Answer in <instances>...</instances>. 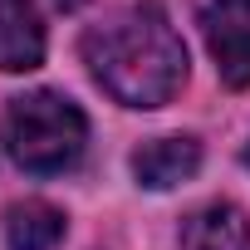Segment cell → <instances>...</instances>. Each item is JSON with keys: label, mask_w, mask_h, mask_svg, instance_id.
I'll return each mask as SVG.
<instances>
[{"label": "cell", "mask_w": 250, "mask_h": 250, "mask_svg": "<svg viewBox=\"0 0 250 250\" xmlns=\"http://www.w3.org/2000/svg\"><path fill=\"white\" fill-rule=\"evenodd\" d=\"M83 64L123 108H162L187 83V44L157 5L118 10L83 35Z\"/></svg>", "instance_id": "cell-1"}, {"label": "cell", "mask_w": 250, "mask_h": 250, "mask_svg": "<svg viewBox=\"0 0 250 250\" xmlns=\"http://www.w3.org/2000/svg\"><path fill=\"white\" fill-rule=\"evenodd\" d=\"M88 143V123L79 113V103H69L54 88H35L10 98L5 108V147L15 157V167L35 172V177H54L69 172L83 157Z\"/></svg>", "instance_id": "cell-2"}, {"label": "cell", "mask_w": 250, "mask_h": 250, "mask_svg": "<svg viewBox=\"0 0 250 250\" xmlns=\"http://www.w3.org/2000/svg\"><path fill=\"white\" fill-rule=\"evenodd\" d=\"M44 64V20L35 0H0V69L30 74Z\"/></svg>", "instance_id": "cell-3"}, {"label": "cell", "mask_w": 250, "mask_h": 250, "mask_svg": "<svg viewBox=\"0 0 250 250\" xmlns=\"http://www.w3.org/2000/svg\"><path fill=\"white\" fill-rule=\"evenodd\" d=\"M201 167V143L196 138H152L133 152V177L152 191L182 187L187 177H196Z\"/></svg>", "instance_id": "cell-4"}, {"label": "cell", "mask_w": 250, "mask_h": 250, "mask_svg": "<svg viewBox=\"0 0 250 250\" xmlns=\"http://www.w3.org/2000/svg\"><path fill=\"white\" fill-rule=\"evenodd\" d=\"M201 30H206L221 83L226 88H250V20L211 10V15H201Z\"/></svg>", "instance_id": "cell-5"}, {"label": "cell", "mask_w": 250, "mask_h": 250, "mask_svg": "<svg viewBox=\"0 0 250 250\" xmlns=\"http://www.w3.org/2000/svg\"><path fill=\"white\" fill-rule=\"evenodd\" d=\"M182 250H250V226L230 201L196 206L182 221Z\"/></svg>", "instance_id": "cell-6"}, {"label": "cell", "mask_w": 250, "mask_h": 250, "mask_svg": "<svg viewBox=\"0 0 250 250\" xmlns=\"http://www.w3.org/2000/svg\"><path fill=\"white\" fill-rule=\"evenodd\" d=\"M5 240L10 250H54L64 240V211L49 201H20L5 216Z\"/></svg>", "instance_id": "cell-7"}, {"label": "cell", "mask_w": 250, "mask_h": 250, "mask_svg": "<svg viewBox=\"0 0 250 250\" xmlns=\"http://www.w3.org/2000/svg\"><path fill=\"white\" fill-rule=\"evenodd\" d=\"M83 5V0H59V10H79Z\"/></svg>", "instance_id": "cell-8"}, {"label": "cell", "mask_w": 250, "mask_h": 250, "mask_svg": "<svg viewBox=\"0 0 250 250\" xmlns=\"http://www.w3.org/2000/svg\"><path fill=\"white\" fill-rule=\"evenodd\" d=\"M226 5H240V10H250V0H226Z\"/></svg>", "instance_id": "cell-9"}, {"label": "cell", "mask_w": 250, "mask_h": 250, "mask_svg": "<svg viewBox=\"0 0 250 250\" xmlns=\"http://www.w3.org/2000/svg\"><path fill=\"white\" fill-rule=\"evenodd\" d=\"M245 162H250V147H245Z\"/></svg>", "instance_id": "cell-10"}]
</instances>
